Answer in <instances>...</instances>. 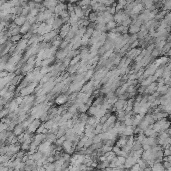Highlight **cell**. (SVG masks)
I'll use <instances>...</instances> for the list:
<instances>
[{
    "mask_svg": "<svg viewBox=\"0 0 171 171\" xmlns=\"http://www.w3.org/2000/svg\"><path fill=\"white\" fill-rule=\"evenodd\" d=\"M35 1H40V0H35Z\"/></svg>",
    "mask_w": 171,
    "mask_h": 171,
    "instance_id": "obj_3",
    "label": "cell"
},
{
    "mask_svg": "<svg viewBox=\"0 0 171 171\" xmlns=\"http://www.w3.org/2000/svg\"><path fill=\"white\" fill-rule=\"evenodd\" d=\"M71 1H75V0H71Z\"/></svg>",
    "mask_w": 171,
    "mask_h": 171,
    "instance_id": "obj_4",
    "label": "cell"
},
{
    "mask_svg": "<svg viewBox=\"0 0 171 171\" xmlns=\"http://www.w3.org/2000/svg\"><path fill=\"white\" fill-rule=\"evenodd\" d=\"M56 4H57V2H56V0H46V3H45V5L46 6H56Z\"/></svg>",
    "mask_w": 171,
    "mask_h": 171,
    "instance_id": "obj_1",
    "label": "cell"
},
{
    "mask_svg": "<svg viewBox=\"0 0 171 171\" xmlns=\"http://www.w3.org/2000/svg\"><path fill=\"white\" fill-rule=\"evenodd\" d=\"M16 22H17V24H22V23L25 22V18H23V17L18 18V20L16 21Z\"/></svg>",
    "mask_w": 171,
    "mask_h": 171,
    "instance_id": "obj_2",
    "label": "cell"
}]
</instances>
